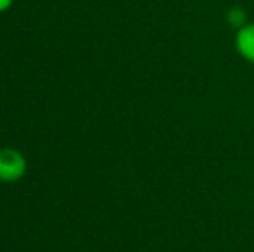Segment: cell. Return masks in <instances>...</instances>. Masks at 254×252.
<instances>
[{"label": "cell", "mask_w": 254, "mask_h": 252, "mask_svg": "<svg viewBox=\"0 0 254 252\" xmlns=\"http://www.w3.org/2000/svg\"><path fill=\"white\" fill-rule=\"evenodd\" d=\"M26 171L28 161L23 152L12 147L0 149V182L16 183L26 175Z\"/></svg>", "instance_id": "1"}, {"label": "cell", "mask_w": 254, "mask_h": 252, "mask_svg": "<svg viewBox=\"0 0 254 252\" xmlns=\"http://www.w3.org/2000/svg\"><path fill=\"white\" fill-rule=\"evenodd\" d=\"M235 47L246 61L254 62V23H248L244 28L237 30Z\"/></svg>", "instance_id": "2"}, {"label": "cell", "mask_w": 254, "mask_h": 252, "mask_svg": "<svg viewBox=\"0 0 254 252\" xmlns=\"http://www.w3.org/2000/svg\"><path fill=\"white\" fill-rule=\"evenodd\" d=\"M227 21H228V24H230L232 28H235V30H241V28H244L246 24H248V16H246V10L242 9V7H239V5L232 7V9H228V12H227Z\"/></svg>", "instance_id": "3"}, {"label": "cell", "mask_w": 254, "mask_h": 252, "mask_svg": "<svg viewBox=\"0 0 254 252\" xmlns=\"http://www.w3.org/2000/svg\"><path fill=\"white\" fill-rule=\"evenodd\" d=\"M12 3H14V0H0V14L9 10L10 7H12Z\"/></svg>", "instance_id": "4"}]
</instances>
